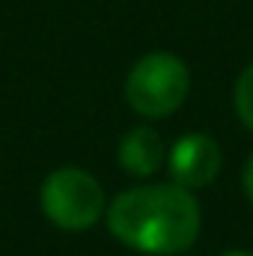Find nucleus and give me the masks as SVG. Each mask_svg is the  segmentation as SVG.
<instances>
[{
  "label": "nucleus",
  "mask_w": 253,
  "mask_h": 256,
  "mask_svg": "<svg viewBox=\"0 0 253 256\" xmlns=\"http://www.w3.org/2000/svg\"><path fill=\"white\" fill-rule=\"evenodd\" d=\"M200 226L202 214L196 196L176 182L128 188L108 206L110 236L140 254H182L196 242Z\"/></svg>",
  "instance_id": "obj_1"
},
{
  "label": "nucleus",
  "mask_w": 253,
  "mask_h": 256,
  "mask_svg": "<svg viewBox=\"0 0 253 256\" xmlns=\"http://www.w3.org/2000/svg\"><path fill=\"white\" fill-rule=\"evenodd\" d=\"M190 92V72L182 57L170 51H152L131 66L126 78V98L134 114L146 120H164L176 114Z\"/></svg>",
  "instance_id": "obj_2"
},
{
  "label": "nucleus",
  "mask_w": 253,
  "mask_h": 256,
  "mask_svg": "<svg viewBox=\"0 0 253 256\" xmlns=\"http://www.w3.org/2000/svg\"><path fill=\"white\" fill-rule=\"evenodd\" d=\"M39 206L51 224L60 230H90L108 208H104V191L96 176H90L80 167H60L54 170L39 191Z\"/></svg>",
  "instance_id": "obj_3"
},
{
  "label": "nucleus",
  "mask_w": 253,
  "mask_h": 256,
  "mask_svg": "<svg viewBox=\"0 0 253 256\" xmlns=\"http://www.w3.org/2000/svg\"><path fill=\"white\" fill-rule=\"evenodd\" d=\"M220 146L208 137V134H182L173 149L167 152V167L176 185L196 191L214 182V176L220 173Z\"/></svg>",
  "instance_id": "obj_4"
},
{
  "label": "nucleus",
  "mask_w": 253,
  "mask_h": 256,
  "mask_svg": "<svg viewBox=\"0 0 253 256\" xmlns=\"http://www.w3.org/2000/svg\"><path fill=\"white\" fill-rule=\"evenodd\" d=\"M116 158H120V167L126 173L146 179V176H152V173H158L164 167L167 146H164V140H161V134L155 128L137 126L120 140Z\"/></svg>",
  "instance_id": "obj_5"
},
{
  "label": "nucleus",
  "mask_w": 253,
  "mask_h": 256,
  "mask_svg": "<svg viewBox=\"0 0 253 256\" xmlns=\"http://www.w3.org/2000/svg\"><path fill=\"white\" fill-rule=\"evenodd\" d=\"M232 104H236V114L242 120V126L253 131V63L238 74L236 80V90H232Z\"/></svg>",
  "instance_id": "obj_6"
},
{
  "label": "nucleus",
  "mask_w": 253,
  "mask_h": 256,
  "mask_svg": "<svg viewBox=\"0 0 253 256\" xmlns=\"http://www.w3.org/2000/svg\"><path fill=\"white\" fill-rule=\"evenodd\" d=\"M242 182H244V194H248V200H250V206H253V155L248 158V164H244V176H242Z\"/></svg>",
  "instance_id": "obj_7"
},
{
  "label": "nucleus",
  "mask_w": 253,
  "mask_h": 256,
  "mask_svg": "<svg viewBox=\"0 0 253 256\" xmlns=\"http://www.w3.org/2000/svg\"><path fill=\"white\" fill-rule=\"evenodd\" d=\"M224 256H253V250H226Z\"/></svg>",
  "instance_id": "obj_8"
}]
</instances>
